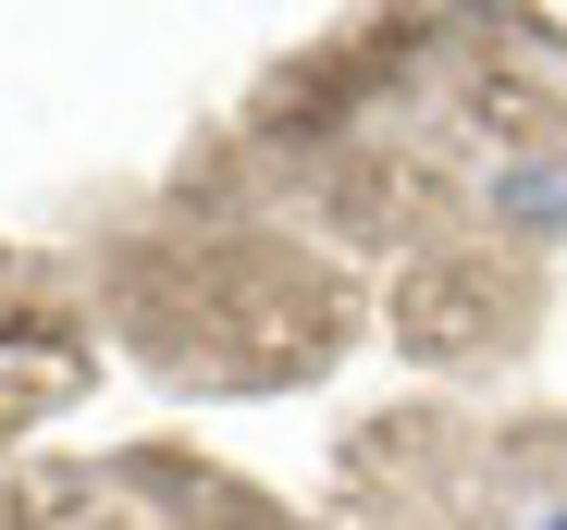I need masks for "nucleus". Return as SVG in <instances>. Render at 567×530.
Returning a JSON list of instances; mask_svg holds the SVG:
<instances>
[{
	"mask_svg": "<svg viewBox=\"0 0 567 530\" xmlns=\"http://www.w3.org/2000/svg\"><path fill=\"white\" fill-rule=\"evenodd\" d=\"M530 530H567V506H543V518H530Z\"/></svg>",
	"mask_w": 567,
	"mask_h": 530,
	"instance_id": "nucleus-1",
	"label": "nucleus"
}]
</instances>
